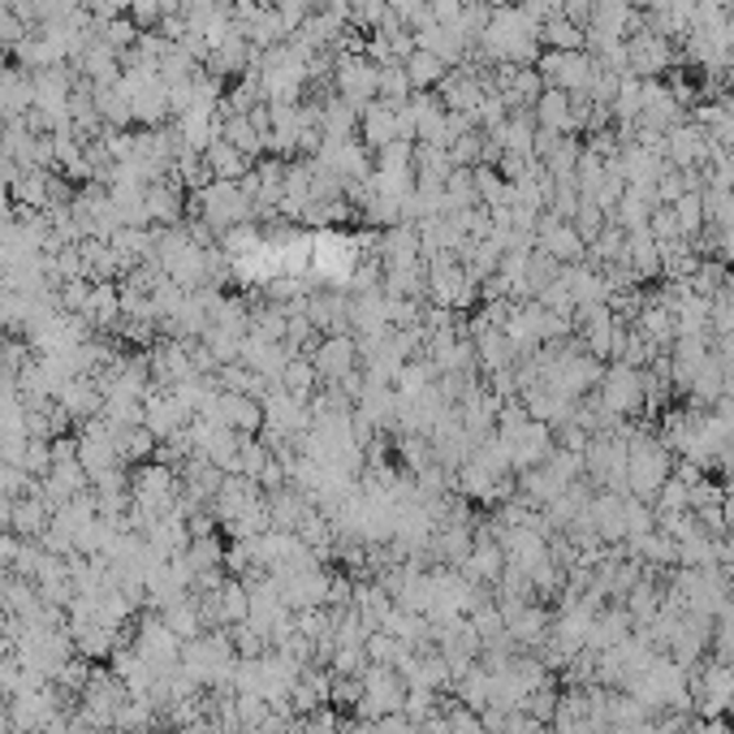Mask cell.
I'll return each instance as SVG.
<instances>
[{"label": "cell", "instance_id": "5b68a950", "mask_svg": "<svg viewBox=\"0 0 734 734\" xmlns=\"http://www.w3.org/2000/svg\"><path fill=\"white\" fill-rule=\"evenodd\" d=\"M670 65H674V44L666 35H657L652 26L627 35V70L636 78H661Z\"/></svg>", "mask_w": 734, "mask_h": 734}, {"label": "cell", "instance_id": "9c48e42d", "mask_svg": "<svg viewBox=\"0 0 734 734\" xmlns=\"http://www.w3.org/2000/svg\"><path fill=\"white\" fill-rule=\"evenodd\" d=\"M670 212H674V225H679V234H683L687 243H700V234H704V225H709L700 191H687V195H679L674 203H670Z\"/></svg>", "mask_w": 734, "mask_h": 734}, {"label": "cell", "instance_id": "277c9868", "mask_svg": "<svg viewBox=\"0 0 734 734\" xmlns=\"http://www.w3.org/2000/svg\"><path fill=\"white\" fill-rule=\"evenodd\" d=\"M311 368H316L320 385H342L350 372L363 368V350L354 342V333H325L311 354Z\"/></svg>", "mask_w": 734, "mask_h": 734}, {"label": "cell", "instance_id": "30bf717a", "mask_svg": "<svg viewBox=\"0 0 734 734\" xmlns=\"http://www.w3.org/2000/svg\"><path fill=\"white\" fill-rule=\"evenodd\" d=\"M208 164H212V173H216V178L234 182V178H243L246 173V151H238L234 143H212V151H208Z\"/></svg>", "mask_w": 734, "mask_h": 734}, {"label": "cell", "instance_id": "4fadbf2b", "mask_svg": "<svg viewBox=\"0 0 734 734\" xmlns=\"http://www.w3.org/2000/svg\"><path fill=\"white\" fill-rule=\"evenodd\" d=\"M13 523H18L22 532H40V528H44V506H40V501H26L22 510H13Z\"/></svg>", "mask_w": 734, "mask_h": 734}, {"label": "cell", "instance_id": "7a4b0ae2", "mask_svg": "<svg viewBox=\"0 0 734 734\" xmlns=\"http://www.w3.org/2000/svg\"><path fill=\"white\" fill-rule=\"evenodd\" d=\"M406 704V679L393 670V666H372L359 674V700H354V713L368 717V722H381V717H393L402 713Z\"/></svg>", "mask_w": 734, "mask_h": 734}, {"label": "cell", "instance_id": "52a82bcc", "mask_svg": "<svg viewBox=\"0 0 734 734\" xmlns=\"http://www.w3.org/2000/svg\"><path fill=\"white\" fill-rule=\"evenodd\" d=\"M540 49L549 52H579L584 49V22L557 13V18H544L540 22Z\"/></svg>", "mask_w": 734, "mask_h": 734}, {"label": "cell", "instance_id": "8fae6325", "mask_svg": "<svg viewBox=\"0 0 734 734\" xmlns=\"http://www.w3.org/2000/svg\"><path fill=\"white\" fill-rule=\"evenodd\" d=\"M557 704H562V691H557L553 679H549V683L536 687V691L523 700V713H528V717H536L540 726H549V722H553V713H557Z\"/></svg>", "mask_w": 734, "mask_h": 734}, {"label": "cell", "instance_id": "ba28073f", "mask_svg": "<svg viewBox=\"0 0 734 734\" xmlns=\"http://www.w3.org/2000/svg\"><path fill=\"white\" fill-rule=\"evenodd\" d=\"M402 70H406V78H411V87H415V92H433V87H440V78L449 74V65H445L440 56H433V52H419V49L402 61Z\"/></svg>", "mask_w": 734, "mask_h": 734}, {"label": "cell", "instance_id": "8992f818", "mask_svg": "<svg viewBox=\"0 0 734 734\" xmlns=\"http://www.w3.org/2000/svg\"><path fill=\"white\" fill-rule=\"evenodd\" d=\"M246 212H251V199H246L234 182H221V187H212V191L203 195V216H208L212 225H234V221H243Z\"/></svg>", "mask_w": 734, "mask_h": 734}, {"label": "cell", "instance_id": "6da1fadb", "mask_svg": "<svg viewBox=\"0 0 734 734\" xmlns=\"http://www.w3.org/2000/svg\"><path fill=\"white\" fill-rule=\"evenodd\" d=\"M670 471H674L670 449L652 437V433L631 428V433H627V492L639 497V501H652V497L661 492V485L670 480Z\"/></svg>", "mask_w": 734, "mask_h": 734}, {"label": "cell", "instance_id": "7c38bea8", "mask_svg": "<svg viewBox=\"0 0 734 734\" xmlns=\"http://www.w3.org/2000/svg\"><path fill=\"white\" fill-rule=\"evenodd\" d=\"M571 225H575V230H579V238H584V243H592V238H596V234H600V230H605V225H609V216H605V212H600V208H596V203H592V199H584V203H579V212H575V221H571Z\"/></svg>", "mask_w": 734, "mask_h": 734}, {"label": "cell", "instance_id": "3957f363", "mask_svg": "<svg viewBox=\"0 0 734 734\" xmlns=\"http://www.w3.org/2000/svg\"><path fill=\"white\" fill-rule=\"evenodd\" d=\"M596 402L605 406L609 419H636L648 411V397H643V372L639 368H627V363H614L605 368L600 385H596Z\"/></svg>", "mask_w": 734, "mask_h": 734}]
</instances>
